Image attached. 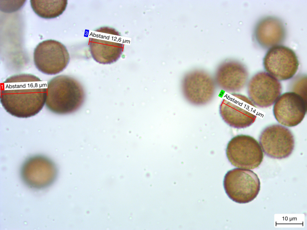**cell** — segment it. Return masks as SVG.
Returning a JSON list of instances; mask_svg holds the SVG:
<instances>
[{
    "instance_id": "obj_1",
    "label": "cell",
    "mask_w": 307,
    "mask_h": 230,
    "mask_svg": "<svg viewBox=\"0 0 307 230\" xmlns=\"http://www.w3.org/2000/svg\"><path fill=\"white\" fill-rule=\"evenodd\" d=\"M0 102L11 115L27 118L38 114L45 104L47 89L39 78L30 74L12 75L2 83Z\"/></svg>"
},
{
    "instance_id": "obj_2",
    "label": "cell",
    "mask_w": 307,
    "mask_h": 230,
    "mask_svg": "<svg viewBox=\"0 0 307 230\" xmlns=\"http://www.w3.org/2000/svg\"><path fill=\"white\" fill-rule=\"evenodd\" d=\"M45 105L54 114L64 115L74 112L82 106L85 98L83 86L74 78L61 75L51 79L47 85Z\"/></svg>"
},
{
    "instance_id": "obj_3",
    "label": "cell",
    "mask_w": 307,
    "mask_h": 230,
    "mask_svg": "<svg viewBox=\"0 0 307 230\" xmlns=\"http://www.w3.org/2000/svg\"><path fill=\"white\" fill-rule=\"evenodd\" d=\"M223 184L228 197L240 204L252 201L257 196L261 187L256 174L250 170L240 168L228 171L224 176Z\"/></svg>"
},
{
    "instance_id": "obj_4",
    "label": "cell",
    "mask_w": 307,
    "mask_h": 230,
    "mask_svg": "<svg viewBox=\"0 0 307 230\" xmlns=\"http://www.w3.org/2000/svg\"><path fill=\"white\" fill-rule=\"evenodd\" d=\"M216 86L213 77L207 71L199 69L186 73L181 82L184 98L189 103L196 106L205 105L211 101Z\"/></svg>"
},
{
    "instance_id": "obj_5",
    "label": "cell",
    "mask_w": 307,
    "mask_h": 230,
    "mask_svg": "<svg viewBox=\"0 0 307 230\" xmlns=\"http://www.w3.org/2000/svg\"><path fill=\"white\" fill-rule=\"evenodd\" d=\"M227 157L233 166L249 170L257 168L262 162L263 152L261 146L253 137L241 134L233 137L226 150Z\"/></svg>"
},
{
    "instance_id": "obj_6",
    "label": "cell",
    "mask_w": 307,
    "mask_h": 230,
    "mask_svg": "<svg viewBox=\"0 0 307 230\" xmlns=\"http://www.w3.org/2000/svg\"><path fill=\"white\" fill-rule=\"evenodd\" d=\"M58 170L55 163L50 158L36 155L27 158L20 170L21 178L29 187L36 190L46 188L56 180Z\"/></svg>"
},
{
    "instance_id": "obj_7",
    "label": "cell",
    "mask_w": 307,
    "mask_h": 230,
    "mask_svg": "<svg viewBox=\"0 0 307 230\" xmlns=\"http://www.w3.org/2000/svg\"><path fill=\"white\" fill-rule=\"evenodd\" d=\"M34 61L37 69L47 75H55L67 66L70 57L65 46L60 42L48 40L39 43L35 48Z\"/></svg>"
},
{
    "instance_id": "obj_8",
    "label": "cell",
    "mask_w": 307,
    "mask_h": 230,
    "mask_svg": "<svg viewBox=\"0 0 307 230\" xmlns=\"http://www.w3.org/2000/svg\"><path fill=\"white\" fill-rule=\"evenodd\" d=\"M263 64L266 72L279 81H284L294 77L299 63L292 49L279 45L268 51L263 59Z\"/></svg>"
},
{
    "instance_id": "obj_9",
    "label": "cell",
    "mask_w": 307,
    "mask_h": 230,
    "mask_svg": "<svg viewBox=\"0 0 307 230\" xmlns=\"http://www.w3.org/2000/svg\"><path fill=\"white\" fill-rule=\"evenodd\" d=\"M263 152L268 157L282 159L289 157L294 146V136L288 128L279 124L266 128L259 137Z\"/></svg>"
},
{
    "instance_id": "obj_10",
    "label": "cell",
    "mask_w": 307,
    "mask_h": 230,
    "mask_svg": "<svg viewBox=\"0 0 307 230\" xmlns=\"http://www.w3.org/2000/svg\"><path fill=\"white\" fill-rule=\"evenodd\" d=\"M247 91L253 104L261 108L270 107L280 96L282 86L279 81L266 72H258L249 81Z\"/></svg>"
},
{
    "instance_id": "obj_11",
    "label": "cell",
    "mask_w": 307,
    "mask_h": 230,
    "mask_svg": "<svg viewBox=\"0 0 307 230\" xmlns=\"http://www.w3.org/2000/svg\"><path fill=\"white\" fill-rule=\"evenodd\" d=\"M307 109V101L302 96L290 91L281 95L274 103L273 113L280 124L292 127L303 120Z\"/></svg>"
},
{
    "instance_id": "obj_12",
    "label": "cell",
    "mask_w": 307,
    "mask_h": 230,
    "mask_svg": "<svg viewBox=\"0 0 307 230\" xmlns=\"http://www.w3.org/2000/svg\"><path fill=\"white\" fill-rule=\"evenodd\" d=\"M248 77L249 72L245 65L233 59L221 63L216 69L213 77L216 86L223 91L232 93L245 87Z\"/></svg>"
},
{
    "instance_id": "obj_13",
    "label": "cell",
    "mask_w": 307,
    "mask_h": 230,
    "mask_svg": "<svg viewBox=\"0 0 307 230\" xmlns=\"http://www.w3.org/2000/svg\"><path fill=\"white\" fill-rule=\"evenodd\" d=\"M286 31L279 18L268 16L260 19L254 28L253 37L255 42L264 49L279 45L285 41Z\"/></svg>"
},
{
    "instance_id": "obj_14",
    "label": "cell",
    "mask_w": 307,
    "mask_h": 230,
    "mask_svg": "<svg viewBox=\"0 0 307 230\" xmlns=\"http://www.w3.org/2000/svg\"><path fill=\"white\" fill-rule=\"evenodd\" d=\"M89 46L94 59L104 64L116 62L121 57L124 49L122 44L94 38L90 39Z\"/></svg>"
},
{
    "instance_id": "obj_15",
    "label": "cell",
    "mask_w": 307,
    "mask_h": 230,
    "mask_svg": "<svg viewBox=\"0 0 307 230\" xmlns=\"http://www.w3.org/2000/svg\"><path fill=\"white\" fill-rule=\"evenodd\" d=\"M219 112L226 124L238 129L249 126L256 117L252 114L225 99L222 100L219 105Z\"/></svg>"
},
{
    "instance_id": "obj_16",
    "label": "cell",
    "mask_w": 307,
    "mask_h": 230,
    "mask_svg": "<svg viewBox=\"0 0 307 230\" xmlns=\"http://www.w3.org/2000/svg\"><path fill=\"white\" fill-rule=\"evenodd\" d=\"M31 6L34 12L40 17L45 19L56 17L65 10L67 1L30 0Z\"/></svg>"
},
{
    "instance_id": "obj_17",
    "label": "cell",
    "mask_w": 307,
    "mask_h": 230,
    "mask_svg": "<svg viewBox=\"0 0 307 230\" xmlns=\"http://www.w3.org/2000/svg\"><path fill=\"white\" fill-rule=\"evenodd\" d=\"M296 79L292 84V92L298 94L306 100V76H299Z\"/></svg>"
},
{
    "instance_id": "obj_18",
    "label": "cell",
    "mask_w": 307,
    "mask_h": 230,
    "mask_svg": "<svg viewBox=\"0 0 307 230\" xmlns=\"http://www.w3.org/2000/svg\"><path fill=\"white\" fill-rule=\"evenodd\" d=\"M96 31L101 32L119 35L118 32L114 28L108 27H101L97 29Z\"/></svg>"
}]
</instances>
